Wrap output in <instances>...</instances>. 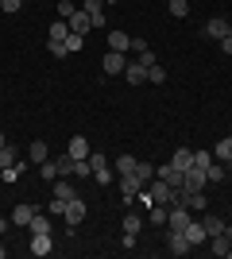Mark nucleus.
I'll return each instance as SVG.
<instances>
[{"label": "nucleus", "mask_w": 232, "mask_h": 259, "mask_svg": "<svg viewBox=\"0 0 232 259\" xmlns=\"http://www.w3.org/2000/svg\"><path fill=\"white\" fill-rule=\"evenodd\" d=\"M201 35H205V39H213V43H221L224 35H232V23L224 20V16H213V20H205Z\"/></svg>", "instance_id": "1"}, {"label": "nucleus", "mask_w": 232, "mask_h": 259, "mask_svg": "<svg viewBox=\"0 0 232 259\" xmlns=\"http://www.w3.org/2000/svg\"><path fill=\"white\" fill-rule=\"evenodd\" d=\"M155 178H163L170 190H178L182 194V182H186V170H178L174 162H166V166H155Z\"/></svg>", "instance_id": "2"}, {"label": "nucleus", "mask_w": 232, "mask_h": 259, "mask_svg": "<svg viewBox=\"0 0 232 259\" xmlns=\"http://www.w3.org/2000/svg\"><path fill=\"white\" fill-rule=\"evenodd\" d=\"M89 166H93V178L101 186H112V166H109V155H93L89 151Z\"/></svg>", "instance_id": "3"}, {"label": "nucleus", "mask_w": 232, "mask_h": 259, "mask_svg": "<svg viewBox=\"0 0 232 259\" xmlns=\"http://www.w3.org/2000/svg\"><path fill=\"white\" fill-rule=\"evenodd\" d=\"M182 236L190 240V248H201V244H209V232H205V225H201V217H194V221L182 228Z\"/></svg>", "instance_id": "4"}, {"label": "nucleus", "mask_w": 232, "mask_h": 259, "mask_svg": "<svg viewBox=\"0 0 232 259\" xmlns=\"http://www.w3.org/2000/svg\"><path fill=\"white\" fill-rule=\"evenodd\" d=\"M190 221H194V217H190V209L182 205V201H174V205H170V213H166V228H174V232H182V228H186Z\"/></svg>", "instance_id": "5"}, {"label": "nucleus", "mask_w": 232, "mask_h": 259, "mask_svg": "<svg viewBox=\"0 0 232 259\" xmlns=\"http://www.w3.org/2000/svg\"><path fill=\"white\" fill-rule=\"evenodd\" d=\"M178 201H182L190 213H205V205H209V201H205V190H182Z\"/></svg>", "instance_id": "6"}, {"label": "nucleus", "mask_w": 232, "mask_h": 259, "mask_svg": "<svg viewBox=\"0 0 232 259\" xmlns=\"http://www.w3.org/2000/svg\"><path fill=\"white\" fill-rule=\"evenodd\" d=\"M124 66H128V58H124L120 51H109V54H105V58H101V70H105V74H109V77L124 74Z\"/></svg>", "instance_id": "7"}, {"label": "nucleus", "mask_w": 232, "mask_h": 259, "mask_svg": "<svg viewBox=\"0 0 232 259\" xmlns=\"http://www.w3.org/2000/svg\"><path fill=\"white\" fill-rule=\"evenodd\" d=\"M35 213H39V209H35L31 201H20V205L12 209V217H8V221H12L16 228H27V225H31V217H35Z\"/></svg>", "instance_id": "8"}, {"label": "nucleus", "mask_w": 232, "mask_h": 259, "mask_svg": "<svg viewBox=\"0 0 232 259\" xmlns=\"http://www.w3.org/2000/svg\"><path fill=\"white\" fill-rule=\"evenodd\" d=\"M116 186H120V194H124V201H135V194L144 190V182L135 178V174H120L116 178Z\"/></svg>", "instance_id": "9"}, {"label": "nucleus", "mask_w": 232, "mask_h": 259, "mask_svg": "<svg viewBox=\"0 0 232 259\" xmlns=\"http://www.w3.org/2000/svg\"><path fill=\"white\" fill-rule=\"evenodd\" d=\"M62 217H66V225H70V228H77L81 221H85V201H81V197L66 201V213H62Z\"/></svg>", "instance_id": "10"}, {"label": "nucleus", "mask_w": 232, "mask_h": 259, "mask_svg": "<svg viewBox=\"0 0 232 259\" xmlns=\"http://www.w3.org/2000/svg\"><path fill=\"white\" fill-rule=\"evenodd\" d=\"M124 81H128V85H144V81H147V66L140 62V58L128 62V66H124Z\"/></svg>", "instance_id": "11"}, {"label": "nucleus", "mask_w": 232, "mask_h": 259, "mask_svg": "<svg viewBox=\"0 0 232 259\" xmlns=\"http://www.w3.org/2000/svg\"><path fill=\"white\" fill-rule=\"evenodd\" d=\"M166 251H170V255H186V251H194V248H190V240L182 236V232L170 228V232H166Z\"/></svg>", "instance_id": "12"}, {"label": "nucleus", "mask_w": 232, "mask_h": 259, "mask_svg": "<svg viewBox=\"0 0 232 259\" xmlns=\"http://www.w3.org/2000/svg\"><path fill=\"white\" fill-rule=\"evenodd\" d=\"M51 251H55L51 232H35V236H31V255H51Z\"/></svg>", "instance_id": "13"}, {"label": "nucleus", "mask_w": 232, "mask_h": 259, "mask_svg": "<svg viewBox=\"0 0 232 259\" xmlns=\"http://www.w3.org/2000/svg\"><path fill=\"white\" fill-rule=\"evenodd\" d=\"M66 23H70V31H77V35H85L89 27H93V16H89L85 8H77L74 16H70V20H66Z\"/></svg>", "instance_id": "14"}, {"label": "nucleus", "mask_w": 232, "mask_h": 259, "mask_svg": "<svg viewBox=\"0 0 232 259\" xmlns=\"http://www.w3.org/2000/svg\"><path fill=\"white\" fill-rule=\"evenodd\" d=\"M205 186H209L205 170H201V166H190V170H186V182H182V190H205Z\"/></svg>", "instance_id": "15"}, {"label": "nucleus", "mask_w": 232, "mask_h": 259, "mask_svg": "<svg viewBox=\"0 0 232 259\" xmlns=\"http://www.w3.org/2000/svg\"><path fill=\"white\" fill-rule=\"evenodd\" d=\"M66 155L74 162H81V159H89V143H85V136H74V140L66 143Z\"/></svg>", "instance_id": "16"}, {"label": "nucleus", "mask_w": 232, "mask_h": 259, "mask_svg": "<svg viewBox=\"0 0 232 259\" xmlns=\"http://www.w3.org/2000/svg\"><path fill=\"white\" fill-rule=\"evenodd\" d=\"M128 47H132V35H128V31H109V51L128 54Z\"/></svg>", "instance_id": "17"}, {"label": "nucleus", "mask_w": 232, "mask_h": 259, "mask_svg": "<svg viewBox=\"0 0 232 259\" xmlns=\"http://www.w3.org/2000/svg\"><path fill=\"white\" fill-rule=\"evenodd\" d=\"M20 147H16V143H4V147H0V170H4V166H16V162H20Z\"/></svg>", "instance_id": "18"}, {"label": "nucleus", "mask_w": 232, "mask_h": 259, "mask_svg": "<svg viewBox=\"0 0 232 259\" xmlns=\"http://www.w3.org/2000/svg\"><path fill=\"white\" fill-rule=\"evenodd\" d=\"M66 35H70V23H66V20H55V23H51L47 43H66Z\"/></svg>", "instance_id": "19"}, {"label": "nucleus", "mask_w": 232, "mask_h": 259, "mask_svg": "<svg viewBox=\"0 0 232 259\" xmlns=\"http://www.w3.org/2000/svg\"><path fill=\"white\" fill-rule=\"evenodd\" d=\"M85 12L93 16V27H105V0H85Z\"/></svg>", "instance_id": "20"}, {"label": "nucleus", "mask_w": 232, "mask_h": 259, "mask_svg": "<svg viewBox=\"0 0 232 259\" xmlns=\"http://www.w3.org/2000/svg\"><path fill=\"white\" fill-rule=\"evenodd\" d=\"M205 178H209V182H224V178H228V166H224L221 159H213L209 166H205Z\"/></svg>", "instance_id": "21"}, {"label": "nucleus", "mask_w": 232, "mask_h": 259, "mask_svg": "<svg viewBox=\"0 0 232 259\" xmlns=\"http://www.w3.org/2000/svg\"><path fill=\"white\" fill-rule=\"evenodd\" d=\"M170 162H174L178 170H190V166H194V151H190V147H178V151L170 155Z\"/></svg>", "instance_id": "22"}, {"label": "nucleus", "mask_w": 232, "mask_h": 259, "mask_svg": "<svg viewBox=\"0 0 232 259\" xmlns=\"http://www.w3.org/2000/svg\"><path fill=\"white\" fill-rule=\"evenodd\" d=\"M55 197H58V201H74V197H77L74 182H70V178H58V186H55Z\"/></svg>", "instance_id": "23"}, {"label": "nucleus", "mask_w": 232, "mask_h": 259, "mask_svg": "<svg viewBox=\"0 0 232 259\" xmlns=\"http://www.w3.org/2000/svg\"><path fill=\"white\" fill-rule=\"evenodd\" d=\"M27 159H31V162H47V159H51L47 143H43V140H31V147H27Z\"/></svg>", "instance_id": "24"}, {"label": "nucleus", "mask_w": 232, "mask_h": 259, "mask_svg": "<svg viewBox=\"0 0 232 259\" xmlns=\"http://www.w3.org/2000/svg\"><path fill=\"white\" fill-rule=\"evenodd\" d=\"M55 174L58 178H74V159H70V155H58L55 159Z\"/></svg>", "instance_id": "25"}, {"label": "nucleus", "mask_w": 232, "mask_h": 259, "mask_svg": "<svg viewBox=\"0 0 232 259\" xmlns=\"http://www.w3.org/2000/svg\"><path fill=\"white\" fill-rule=\"evenodd\" d=\"M166 213H170V205H147V221L151 225H166Z\"/></svg>", "instance_id": "26"}, {"label": "nucleus", "mask_w": 232, "mask_h": 259, "mask_svg": "<svg viewBox=\"0 0 232 259\" xmlns=\"http://www.w3.org/2000/svg\"><path fill=\"white\" fill-rule=\"evenodd\" d=\"M213 159H221V162H228V159H232V136H224V140L213 147Z\"/></svg>", "instance_id": "27"}, {"label": "nucleus", "mask_w": 232, "mask_h": 259, "mask_svg": "<svg viewBox=\"0 0 232 259\" xmlns=\"http://www.w3.org/2000/svg\"><path fill=\"white\" fill-rule=\"evenodd\" d=\"M201 225H205V232H209V236H217V232H224V225H228V221H224V217H201Z\"/></svg>", "instance_id": "28"}, {"label": "nucleus", "mask_w": 232, "mask_h": 259, "mask_svg": "<svg viewBox=\"0 0 232 259\" xmlns=\"http://www.w3.org/2000/svg\"><path fill=\"white\" fill-rule=\"evenodd\" d=\"M135 162H140L135 155H116V174H132V170H135Z\"/></svg>", "instance_id": "29"}, {"label": "nucleus", "mask_w": 232, "mask_h": 259, "mask_svg": "<svg viewBox=\"0 0 232 259\" xmlns=\"http://www.w3.org/2000/svg\"><path fill=\"white\" fill-rule=\"evenodd\" d=\"M147 81H151V85H163V81H166V70L159 62H151V66H147Z\"/></svg>", "instance_id": "30"}, {"label": "nucleus", "mask_w": 232, "mask_h": 259, "mask_svg": "<svg viewBox=\"0 0 232 259\" xmlns=\"http://www.w3.org/2000/svg\"><path fill=\"white\" fill-rule=\"evenodd\" d=\"M27 232H31V236H35V232H51V217H39V213H35L31 225H27Z\"/></svg>", "instance_id": "31"}, {"label": "nucleus", "mask_w": 232, "mask_h": 259, "mask_svg": "<svg viewBox=\"0 0 232 259\" xmlns=\"http://www.w3.org/2000/svg\"><path fill=\"white\" fill-rule=\"evenodd\" d=\"M132 174H135V178H140V182L147 186V182L155 178V166H151V162H135V170H132Z\"/></svg>", "instance_id": "32"}, {"label": "nucleus", "mask_w": 232, "mask_h": 259, "mask_svg": "<svg viewBox=\"0 0 232 259\" xmlns=\"http://www.w3.org/2000/svg\"><path fill=\"white\" fill-rule=\"evenodd\" d=\"M81 47H85V35L70 31V35H66V51H70V54H77V51H81Z\"/></svg>", "instance_id": "33"}, {"label": "nucleus", "mask_w": 232, "mask_h": 259, "mask_svg": "<svg viewBox=\"0 0 232 259\" xmlns=\"http://www.w3.org/2000/svg\"><path fill=\"white\" fill-rule=\"evenodd\" d=\"M166 8H170V16H174V20H182V16L190 12V4H186V0H166Z\"/></svg>", "instance_id": "34"}, {"label": "nucleus", "mask_w": 232, "mask_h": 259, "mask_svg": "<svg viewBox=\"0 0 232 259\" xmlns=\"http://www.w3.org/2000/svg\"><path fill=\"white\" fill-rule=\"evenodd\" d=\"M140 228H144V217H135V213L124 217V232H140Z\"/></svg>", "instance_id": "35"}, {"label": "nucleus", "mask_w": 232, "mask_h": 259, "mask_svg": "<svg viewBox=\"0 0 232 259\" xmlns=\"http://www.w3.org/2000/svg\"><path fill=\"white\" fill-rule=\"evenodd\" d=\"M39 174H43L47 182H55L58 174H55V159H47V162H39Z\"/></svg>", "instance_id": "36"}, {"label": "nucleus", "mask_w": 232, "mask_h": 259, "mask_svg": "<svg viewBox=\"0 0 232 259\" xmlns=\"http://www.w3.org/2000/svg\"><path fill=\"white\" fill-rule=\"evenodd\" d=\"M209 162H213V151H194V166H201V170H205Z\"/></svg>", "instance_id": "37"}, {"label": "nucleus", "mask_w": 232, "mask_h": 259, "mask_svg": "<svg viewBox=\"0 0 232 259\" xmlns=\"http://www.w3.org/2000/svg\"><path fill=\"white\" fill-rule=\"evenodd\" d=\"M74 0H58V16H62V20H70V16H74Z\"/></svg>", "instance_id": "38"}, {"label": "nucleus", "mask_w": 232, "mask_h": 259, "mask_svg": "<svg viewBox=\"0 0 232 259\" xmlns=\"http://www.w3.org/2000/svg\"><path fill=\"white\" fill-rule=\"evenodd\" d=\"M47 51L55 54V58H70V51H66V43H47Z\"/></svg>", "instance_id": "39"}, {"label": "nucleus", "mask_w": 232, "mask_h": 259, "mask_svg": "<svg viewBox=\"0 0 232 259\" xmlns=\"http://www.w3.org/2000/svg\"><path fill=\"white\" fill-rule=\"evenodd\" d=\"M128 51H132V54H135V58H140V54H144V51H151V47H147V43H144V39H135V35H132V47H128Z\"/></svg>", "instance_id": "40"}, {"label": "nucleus", "mask_w": 232, "mask_h": 259, "mask_svg": "<svg viewBox=\"0 0 232 259\" xmlns=\"http://www.w3.org/2000/svg\"><path fill=\"white\" fill-rule=\"evenodd\" d=\"M66 213V201H58V197H51V217H62Z\"/></svg>", "instance_id": "41"}, {"label": "nucleus", "mask_w": 232, "mask_h": 259, "mask_svg": "<svg viewBox=\"0 0 232 259\" xmlns=\"http://www.w3.org/2000/svg\"><path fill=\"white\" fill-rule=\"evenodd\" d=\"M20 4H23V0H0V8L8 12V16H12V12H20Z\"/></svg>", "instance_id": "42"}, {"label": "nucleus", "mask_w": 232, "mask_h": 259, "mask_svg": "<svg viewBox=\"0 0 232 259\" xmlns=\"http://www.w3.org/2000/svg\"><path fill=\"white\" fill-rule=\"evenodd\" d=\"M221 54H232V35H224V39H221Z\"/></svg>", "instance_id": "43"}, {"label": "nucleus", "mask_w": 232, "mask_h": 259, "mask_svg": "<svg viewBox=\"0 0 232 259\" xmlns=\"http://www.w3.org/2000/svg\"><path fill=\"white\" fill-rule=\"evenodd\" d=\"M8 225H12L8 217H0V236H4V232H8Z\"/></svg>", "instance_id": "44"}, {"label": "nucleus", "mask_w": 232, "mask_h": 259, "mask_svg": "<svg viewBox=\"0 0 232 259\" xmlns=\"http://www.w3.org/2000/svg\"><path fill=\"white\" fill-rule=\"evenodd\" d=\"M4 255H8V248H4V244H0V259H4Z\"/></svg>", "instance_id": "45"}, {"label": "nucleus", "mask_w": 232, "mask_h": 259, "mask_svg": "<svg viewBox=\"0 0 232 259\" xmlns=\"http://www.w3.org/2000/svg\"><path fill=\"white\" fill-rule=\"evenodd\" d=\"M4 143H8V140H4V132H0V147H4Z\"/></svg>", "instance_id": "46"}, {"label": "nucleus", "mask_w": 232, "mask_h": 259, "mask_svg": "<svg viewBox=\"0 0 232 259\" xmlns=\"http://www.w3.org/2000/svg\"><path fill=\"white\" fill-rule=\"evenodd\" d=\"M224 166H228V174H232V159H228V162H224Z\"/></svg>", "instance_id": "47"}, {"label": "nucleus", "mask_w": 232, "mask_h": 259, "mask_svg": "<svg viewBox=\"0 0 232 259\" xmlns=\"http://www.w3.org/2000/svg\"><path fill=\"white\" fill-rule=\"evenodd\" d=\"M228 217H232V209H228Z\"/></svg>", "instance_id": "48"}, {"label": "nucleus", "mask_w": 232, "mask_h": 259, "mask_svg": "<svg viewBox=\"0 0 232 259\" xmlns=\"http://www.w3.org/2000/svg\"><path fill=\"white\" fill-rule=\"evenodd\" d=\"M105 4H109V0H105Z\"/></svg>", "instance_id": "49"}]
</instances>
